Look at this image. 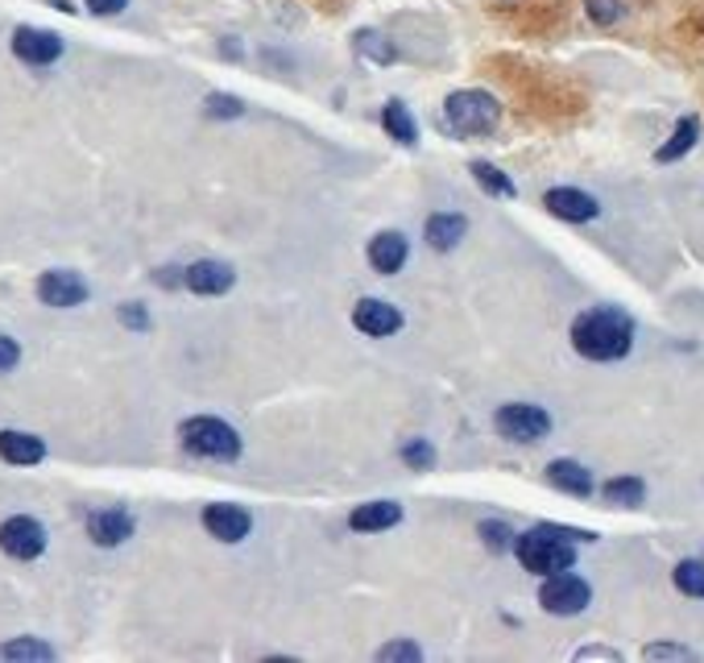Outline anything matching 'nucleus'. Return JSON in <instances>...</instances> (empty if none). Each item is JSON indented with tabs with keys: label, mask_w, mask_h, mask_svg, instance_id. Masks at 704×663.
Returning a JSON list of instances; mask_svg holds the SVG:
<instances>
[{
	"label": "nucleus",
	"mask_w": 704,
	"mask_h": 663,
	"mask_svg": "<svg viewBox=\"0 0 704 663\" xmlns=\"http://www.w3.org/2000/svg\"><path fill=\"white\" fill-rule=\"evenodd\" d=\"M573 349L588 361H622L634 349V320L622 308H588L576 315Z\"/></svg>",
	"instance_id": "nucleus-1"
},
{
	"label": "nucleus",
	"mask_w": 704,
	"mask_h": 663,
	"mask_svg": "<svg viewBox=\"0 0 704 663\" xmlns=\"http://www.w3.org/2000/svg\"><path fill=\"white\" fill-rule=\"evenodd\" d=\"M593 535L588 530H576V527H530L527 535H518L514 539V552H518V560L522 568L535 576H551V573H564V568H573L576 564V544H588Z\"/></svg>",
	"instance_id": "nucleus-2"
},
{
	"label": "nucleus",
	"mask_w": 704,
	"mask_h": 663,
	"mask_svg": "<svg viewBox=\"0 0 704 663\" xmlns=\"http://www.w3.org/2000/svg\"><path fill=\"white\" fill-rule=\"evenodd\" d=\"M501 120V104L489 96V91H477V88H465V91H452L448 100H443V125L460 137H481V133H493Z\"/></svg>",
	"instance_id": "nucleus-3"
},
{
	"label": "nucleus",
	"mask_w": 704,
	"mask_h": 663,
	"mask_svg": "<svg viewBox=\"0 0 704 663\" xmlns=\"http://www.w3.org/2000/svg\"><path fill=\"white\" fill-rule=\"evenodd\" d=\"M178 440L192 457L204 460H236L241 457V436L236 428H228L224 419H212V415H195L178 428Z\"/></svg>",
	"instance_id": "nucleus-4"
},
{
	"label": "nucleus",
	"mask_w": 704,
	"mask_h": 663,
	"mask_svg": "<svg viewBox=\"0 0 704 663\" xmlns=\"http://www.w3.org/2000/svg\"><path fill=\"white\" fill-rule=\"evenodd\" d=\"M539 602H544L547 614H559V618H573V614H585L588 602H593V589H588L585 576H576L573 568L564 573L544 576V589H539Z\"/></svg>",
	"instance_id": "nucleus-5"
},
{
	"label": "nucleus",
	"mask_w": 704,
	"mask_h": 663,
	"mask_svg": "<svg viewBox=\"0 0 704 663\" xmlns=\"http://www.w3.org/2000/svg\"><path fill=\"white\" fill-rule=\"evenodd\" d=\"M493 428H498L501 440L514 443H539L551 431V415L535 402H506L498 415H493Z\"/></svg>",
	"instance_id": "nucleus-6"
},
{
	"label": "nucleus",
	"mask_w": 704,
	"mask_h": 663,
	"mask_svg": "<svg viewBox=\"0 0 704 663\" xmlns=\"http://www.w3.org/2000/svg\"><path fill=\"white\" fill-rule=\"evenodd\" d=\"M0 552L13 560H38L46 552V527L30 515H13L0 523Z\"/></svg>",
	"instance_id": "nucleus-7"
},
{
	"label": "nucleus",
	"mask_w": 704,
	"mask_h": 663,
	"mask_svg": "<svg viewBox=\"0 0 704 663\" xmlns=\"http://www.w3.org/2000/svg\"><path fill=\"white\" fill-rule=\"evenodd\" d=\"M38 299L46 308H79L88 299V282L79 279L75 270H46L38 279Z\"/></svg>",
	"instance_id": "nucleus-8"
},
{
	"label": "nucleus",
	"mask_w": 704,
	"mask_h": 663,
	"mask_svg": "<svg viewBox=\"0 0 704 663\" xmlns=\"http://www.w3.org/2000/svg\"><path fill=\"white\" fill-rule=\"evenodd\" d=\"M13 55L30 67H50V62L62 59V38L50 30H33V26H21L13 33Z\"/></svg>",
	"instance_id": "nucleus-9"
},
{
	"label": "nucleus",
	"mask_w": 704,
	"mask_h": 663,
	"mask_svg": "<svg viewBox=\"0 0 704 663\" xmlns=\"http://www.w3.org/2000/svg\"><path fill=\"white\" fill-rule=\"evenodd\" d=\"M204 527H207V535H216L221 544H241V539L253 530V518H250V510H241V506H233V501H212V506L204 510Z\"/></svg>",
	"instance_id": "nucleus-10"
},
{
	"label": "nucleus",
	"mask_w": 704,
	"mask_h": 663,
	"mask_svg": "<svg viewBox=\"0 0 704 663\" xmlns=\"http://www.w3.org/2000/svg\"><path fill=\"white\" fill-rule=\"evenodd\" d=\"M544 204L551 216H559V221H568V224H588L602 216V204L588 192H576V187H551V192L544 195Z\"/></svg>",
	"instance_id": "nucleus-11"
},
{
	"label": "nucleus",
	"mask_w": 704,
	"mask_h": 663,
	"mask_svg": "<svg viewBox=\"0 0 704 663\" xmlns=\"http://www.w3.org/2000/svg\"><path fill=\"white\" fill-rule=\"evenodd\" d=\"M352 324L361 328L365 337L385 340L402 328V311H398L394 303H385V299H361V303L352 308Z\"/></svg>",
	"instance_id": "nucleus-12"
},
{
	"label": "nucleus",
	"mask_w": 704,
	"mask_h": 663,
	"mask_svg": "<svg viewBox=\"0 0 704 663\" xmlns=\"http://www.w3.org/2000/svg\"><path fill=\"white\" fill-rule=\"evenodd\" d=\"M233 265L224 262H195L183 270V286L195 291V295H224V291H233Z\"/></svg>",
	"instance_id": "nucleus-13"
},
{
	"label": "nucleus",
	"mask_w": 704,
	"mask_h": 663,
	"mask_svg": "<svg viewBox=\"0 0 704 663\" xmlns=\"http://www.w3.org/2000/svg\"><path fill=\"white\" fill-rule=\"evenodd\" d=\"M407 236L402 233H378L369 241V265L378 270V274H398L402 265H407Z\"/></svg>",
	"instance_id": "nucleus-14"
},
{
	"label": "nucleus",
	"mask_w": 704,
	"mask_h": 663,
	"mask_svg": "<svg viewBox=\"0 0 704 663\" xmlns=\"http://www.w3.org/2000/svg\"><path fill=\"white\" fill-rule=\"evenodd\" d=\"M88 535L91 544L117 547L133 535V518L125 510H96V515H88Z\"/></svg>",
	"instance_id": "nucleus-15"
},
{
	"label": "nucleus",
	"mask_w": 704,
	"mask_h": 663,
	"mask_svg": "<svg viewBox=\"0 0 704 663\" xmlns=\"http://www.w3.org/2000/svg\"><path fill=\"white\" fill-rule=\"evenodd\" d=\"M465 233H469V221H465L460 212H440V216H431L427 228H423L427 245H431V250H440V253L456 250V245L465 241Z\"/></svg>",
	"instance_id": "nucleus-16"
},
{
	"label": "nucleus",
	"mask_w": 704,
	"mask_h": 663,
	"mask_svg": "<svg viewBox=\"0 0 704 663\" xmlns=\"http://www.w3.org/2000/svg\"><path fill=\"white\" fill-rule=\"evenodd\" d=\"M547 481L573 498H588L593 494V472L580 465V460H551L547 465Z\"/></svg>",
	"instance_id": "nucleus-17"
},
{
	"label": "nucleus",
	"mask_w": 704,
	"mask_h": 663,
	"mask_svg": "<svg viewBox=\"0 0 704 663\" xmlns=\"http://www.w3.org/2000/svg\"><path fill=\"white\" fill-rule=\"evenodd\" d=\"M402 523V506L398 501H365V506H356L349 515V527L352 530H385V527H398Z\"/></svg>",
	"instance_id": "nucleus-18"
},
{
	"label": "nucleus",
	"mask_w": 704,
	"mask_h": 663,
	"mask_svg": "<svg viewBox=\"0 0 704 663\" xmlns=\"http://www.w3.org/2000/svg\"><path fill=\"white\" fill-rule=\"evenodd\" d=\"M46 457V443L30 431H0V460L9 465H38Z\"/></svg>",
	"instance_id": "nucleus-19"
},
{
	"label": "nucleus",
	"mask_w": 704,
	"mask_h": 663,
	"mask_svg": "<svg viewBox=\"0 0 704 663\" xmlns=\"http://www.w3.org/2000/svg\"><path fill=\"white\" fill-rule=\"evenodd\" d=\"M382 125H385V133L394 137L398 146H414L419 142V129H414V120H411V113H407V104L402 100H390L382 108Z\"/></svg>",
	"instance_id": "nucleus-20"
},
{
	"label": "nucleus",
	"mask_w": 704,
	"mask_h": 663,
	"mask_svg": "<svg viewBox=\"0 0 704 663\" xmlns=\"http://www.w3.org/2000/svg\"><path fill=\"white\" fill-rule=\"evenodd\" d=\"M696 137H701V120H696V117H684L679 125H675L672 142L655 149V158H659V163H675V158H684V154H688V149L696 146Z\"/></svg>",
	"instance_id": "nucleus-21"
},
{
	"label": "nucleus",
	"mask_w": 704,
	"mask_h": 663,
	"mask_svg": "<svg viewBox=\"0 0 704 663\" xmlns=\"http://www.w3.org/2000/svg\"><path fill=\"white\" fill-rule=\"evenodd\" d=\"M605 501H614V506H643L646 498V486L638 477H614V481H605Z\"/></svg>",
	"instance_id": "nucleus-22"
},
{
	"label": "nucleus",
	"mask_w": 704,
	"mask_h": 663,
	"mask_svg": "<svg viewBox=\"0 0 704 663\" xmlns=\"http://www.w3.org/2000/svg\"><path fill=\"white\" fill-rule=\"evenodd\" d=\"M469 170H472V178H477V183H481V187H485L489 195H506V199H510V195H518V187H514V178H510V175H501V170H498L493 163H472Z\"/></svg>",
	"instance_id": "nucleus-23"
},
{
	"label": "nucleus",
	"mask_w": 704,
	"mask_h": 663,
	"mask_svg": "<svg viewBox=\"0 0 704 663\" xmlns=\"http://www.w3.org/2000/svg\"><path fill=\"white\" fill-rule=\"evenodd\" d=\"M0 660H55V647L42 638H13L0 647Z\"/></svg>",
	"instance_id": "nucleus-24"
},
{
	"label": "nucleus",
	"mask_w": 704,
	"mask_h": 663,
	"mask_svg": "<svg viewBox=\"0 0 704 663\" xmlns=\"http://www.w3.org/2000/svg\"><path fill=\"white\" fill-rule=\"evenodd\" d=\"M675 589L688 593V597H704V560H679L675 564Z\"/></svg>",
	"instance_id": "nucleus-25"
},
{
	"label": "nucleus",
	"mask_w": 704,
	"mask_h": 663,
	"mask_svg": "<svg viewBox=\"0 0 704 663\" xmlns=\"http://www.w3.org/2000/svg\"><path fill=\"white\" fill-rule=\"evenodd\" d=\"M356 50H361L365 59H373V62H394V46L385 42L382 33H373V30L356 33Z\"/></svg>",
	"instance_id": "nucleus-26"
},
{
	"label": "nucleus",
	"mask_w": 704,
	"mask_h": 663,
	"mask_svg": "<svg viewBox=\"0 0 704 663\" xmlns=\"http://www.w3.org/2000/svg\"><path fill=\"white\" fill-rule=\"evenodd\" d=\"M585 9L597 26H617L626 17V0H585Z\"/></svg>",
	"instance_id": "nucleus-27"
},
{
	"label": "nucleus",
	"mask_w": 704,
	"mask_h": 663,
	"mask_svg": "<svg viewBox=\"0 0 704 663\" xmlns=\"http://www.w3.org/2000/svg\"><path fill=\"white\" fill-rule=\"evenodd\" d=\"M402 460H407L411 469H431V465H436V448L427 440H411V443H402Z\"/></svg>",
	"instance_id": "nucleus-28"
},
{
	"label": "nucleus",
	"mask_w": 704,
	"mask_h": 663,
	"mask_svg": "<svg viewBox=\"0 0 704 663\" xmlns=\"http://www.w3.org/2000/svg\"><path fill=\"white\" fill-rule=\"evenodd\" d=\"M378 660H423V651H419V643H407V638H398V643H385L382 651H378Z\"/></svg>",
	"instance_id": "nucleus-29"
},
{
	"label": "nucleus",
	"mask_w": 704,
	"mask_h": 663,
	"mask_svg": "<svg viewBox=\"0 0 704 663\" xmlns=\"http://www.w3.org/2000/svg\"><path fill=\"white\" fill-rule=\"evenodd\" d=\"M207 113H212V117H241L245 104L236 100V96H207Z\"/></svg>",
	"instance_id": "nucleus-30"
},
{
	"label": "nucleus",
	"mask_w": 704,
	"mask_h": 663,
	"mask_svg": "<svg viewBox=\"0 0 704 663\" xmlns=\"http://www.w3.org/2000/svg\"><path fill=\"white\" fill-rule=\"evenodd\" d=\"M120 324L133 328V332H146L149 328V315L141 303H120Z\"/></svg>",
	"instance_id": "nucleus-31"
},
{
	"label": "nucleus",
	"mask_w": 704,
	"mask_h": 663,
	"mask_svg": "<svg viewBox=\"0 0 704 663\" xmlns=\"http://www.w3.org/2000/svg\"><path fill=\"white\" fill-rule=\"evenodd\" d=\"M643 655H646V660H692V651L688 647H675V643H651Z\"/></svg>",
	"instance_id": "nucleus-32"
},
{
	"label": "nucleus",
	"mask_w": 704,
	"mask_h": 663,
	"mask_svg": "<svg viewBox=\"0 0 704 663\" xmlns=\"http://www.w3.org/2000/svg\"><path fill=\"white\" fill-rule=\"evenodd\" d=\"M17 361H21V344H17L13 337H4V332H0V373H9Z\"/></svg>",
	"instance_id": "nucleus-33"
},
{
	"label": "nucleus",
	"mask_w": 704,
	"mask_h": 663,
	"mask_svg": "<svg viewBox=\"0 0 704 663\" xmlns=\"http://www.w3.org/2000/svg\"><path fill=\"white\" fill-rule=\"evenodd\" d=\"M84 4H88V9H91L96 17H117L120 9L129 4V0H84Z\"/></svg>",
	"instance_id": "nucleus-34"
},
{
	"label": "nucleus",
	"mask_w": 704,
	"mask_h": 663,
	"mask_svg": "<svg viewBox=\"0 0 704 663\" xmlns=\"http://www.w3.org/2000/svg\"><path fill=\"white\" fill-rule=\"evenodd\" d=\"M481 535L489 539V547H510V530L501 527V523H485Z\"/></svg>",
	"instance_id": "nucleus-35"
},
{
	"label": "nucleus",
	"mask_w": 704,
	"mask_h": 663,
	"mask_svg": "<svg viewBox=\"0 0 704 663\" xmlns=\"http://www.w3.org/2000/svg\"><path fill=\"white\" fill-rule=\"evenodd\" d=\"M576 660H622V655H617L614 647H580Z\"/></svg>",
	"instance_id": "nucleus-36"
}]
</instances>
